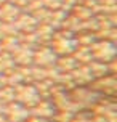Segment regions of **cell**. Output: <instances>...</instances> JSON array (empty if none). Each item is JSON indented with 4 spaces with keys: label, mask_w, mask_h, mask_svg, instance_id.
<instances>
[{
    "label": "cell",
    "mask_w": 117,
    "mask_h": 122,
    "mask_svg": "<svg viewBox=\"0 0 117 122\" xmlns=\"http://www.w3.org/2000/svg\"><path fill=\"white\" fill-rule=\"evenodd\" d=\"M39 100H40V95H39L34 84L23 82V84L15 87V101H18L19 104L31 109L32 106H35L39 103Z\"/></svg>",
    "instance_id": "6da1fadb"
},
{
    "label": "cell",
    "mask_w": 117,
    "mask_h": 122,
    "mask_svg": "<svg viewBox=\"0 0 117 122\" xmlns=\"http://www.w3.org/2000/svg\"><path fill=\"white\" fill-rule=\"evenodd\" d=\"M93 61H99V63H111L116 58V45L112 40H96L90 47Z\"/></svg>",
    "instance_id": "7a4b0ae2"
},
{
    "label": "cell",
    "mask_w": 117,
    "mask_h": 122,
    "mask_svg": "<svg viewBox=\"0 0 117 122\" xmlns=\"http://www.w3.org/2000/svg\"><path fill=\"white\" fill-rule=\"evenodd\" d=\"M56 58L55 51L51 50L50 45H39L34 48V55H32V64L39 67H50L55 66Z\"/></svg>",
    "instance_id": "3957f363"
},
{
    "label": "cell",
    "mask_w": 117,
    "mask_h": 122,
    "mask_svg": "<svg viewBox=\"0 0 117 122\" xmlns=\"http://www.w3.org/2000/svg\"><path fill=\"white\" fill-rule=\"evenodd\" d=\"M29 116H31L29 108L19 104L18 101H13V103L5 104V117L10 119L11 122H23V121H26V119H29Z\"/></svg>",
    "instance_id": "277c9868"
},
{
    "label": "cell",
    "mask_w": 117,
    "mask_h": 122,
    "mask_svg": "<svg viewBox=\"0 0 117 122\" xmlns=\"http://www.w3.org/2000/svg\"><path fill=\"white\" fill-rule=\"evenodd\" d=\"M35 47H29L24 43H19L16 48L11 51V58L16 66H31L32 64V55Z\"/></svg>",
    "instance_id": "5b68a950"
},
{
    "label": "cell",
    "mask_w": 117,
    "mask_h": 122,
    "mask_svg": "<svg viewBox=\"0 0 117 122\" xmlns=\"http://www.w3.org/2000/svg\"><path fill=\"white\" fill-rule=\"evenodd\" d=\"M13 24H15L18 32H34L39 23L31 13H19V16L16 18V21Z\"/></svg>",
    "instance_id": "8992f818"
},
{
    "label": "cell",
    "mask_w": 117,
    "mask_h": 122,
    "mask_svg": "<svg viewBox=\"0 0 117 122\" xmlns=\"http://www.w3.org/2000/svg\"><path fill=\"white\" fill-rule=\"evenodd\" d=\"M31 109L35 117H42V119L43 117H50L55 114V103L51 100H48V98H40L39 103L35 106H32Z\"/></svg>",
    "instance_id": "52a82bcc"
},
{
    "label": "cell",
    "mask_w": 117,
    "mask_h": 122,
    "mask_svg": "<svg viewBox=\"0 0 117 122\" xmlns=\"http://www.w3.org/2000/svg\"><path fill=\"white\" fill-rule=\"evenodd\" d=\"M19 10L16 5H13L10 2H6L3 5H0V21H3V23H15L16 18L19 16Z\"/></svg>",
    "instance_id": "ba28073f"
},
{
    "label": "cell",
    "mask_w": 117,
    "mask_h": 122,
    "mask_svg": "<svg viewBox=\"0 0 117 122\" xmlns=\"http://www.w3.org/2000/svg\"><path fill=\"white\" fill-rule=\"evenodd\" d=\"M56 69L59 71V72H72L75 67L79 66V63L74 60V56L72 55H68V56H58L56 58V63H55Z\"/></svg>",
    "instance_id": "9c48e42d"
},
{
    "label": "cell",
    "mask_w": 117,
    "mask_h": 122,
    "mask_svg": "<svg viewBox=\"0 0 117 122\" xmlns=\"http://www.w3.org/2000/svg\"><path fill=\"white\" fill-rule=\"evenodd\" d=\"M16 66L15 64V61H13L11 55L10 53H5V51H0V72H8V71H11L13 67Z\"/></svg>",
    "instance_id": "30bf717a"
},
{
    "label": "cell",
    "mask_w": 117,
    "mask_h": 122,
    "mask_svg": "<svg viewBox=\"0 0 117 122\" xmlns=\"http://www.w3.org/2000/svg\"><path fill=\"white\" fill-rule=\"evenodd\" d=\"M15 101V87L11 85H5L0 88V103L2 104H8Z\"/></svg>",
    "instance_id": "8fae6325"
},
{
    "label": "cell",
    "mask_w": 117,
    "mask_h": 122,
    "mask_svg": "<svg viewBox=\"0 0 117 122\" xmlns=\"http://www.w3.org/2000/svg\"><path fill=\"white\" fill-rule=\"evenodd\" d=\"M5 85H6L5 74H3V72H0V88H2V87H5Z\"/></svg>",
    "instance_id": "7c38bea8"
}]
</instances>
